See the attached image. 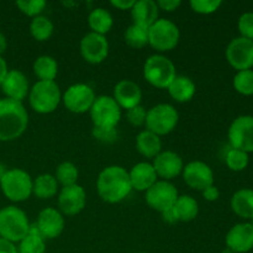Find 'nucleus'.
Here are the masks:
<instances>
[{"mask_svg": "<svg viewBox=\"0 0 253 253\" xmlns=\"http://www.w3.org/2000/svg\"><path fill=\"white\" fill-rule=\"evenodd\" d=\"M96 190L103 202L109 204L123 202L132 190L128 172L121 166L104 168L96 179Z\"/></svg>", "mask_w": 253, "mask_h": 253, "instance_id": "nucleus-1", "label": "nucleus"}, {"mask_svg": "<svg viewBox=\"0 0 253 253\" xmlns=\"http://www.w3.org/2000/svg\"><path fill=\"white\" fill-rule=\"evenodd\" d=\"M29 125V114L21 101L0 99V141H14L24 135Z\"/></svg>", "mask_w": 253, "mask_h": 253, "instance_id": "nucleus-2", "label": "nucleus"}, {"mask_svg": "<svg viewBox=\"0 0 253 253\" xmlns=\"http://www.w3.org/2000/svg\"><path fill=\"white\" fill-rule=\"evenodd\" d=\"M30 221L26 212L20 208L9 205L0 209V237L7 241L20 242L30 230Z\"/></svg>", "mask_w": 253, "mask_h": 253, "instance_id": "nucleus-3", "label": "nucleus"}, {"mask_svg": "<svg viewBox=\"0 0 253 253\" xmlns=\"http://www.w3.org/2000/svg\"><path fill=\"white\" fill-rule=\"evenodd\" d=\"M62 101L61 89L54 81H39L29 91L30 106L39 114H51Z\"/></svg>", "mask_w": 253, "mask_h": 253, "instance_id": "nucleus-4", "label": "nucleus"}, {"mask_svg": "<svg viewBox=\"0 0 253 253\" xmlns=\"http://www.w3.org/2000/svg\"><path fill=\"white\" fill-rule=\"evenodd\" d=\"M31 175L20 168H11L0 179V188L5 197L14 203L25 202L32 194Z\"/></svg>", "mask_w": 253, "mask_h": 253, "instance_id": "nucleus-5", "label": "nucleus"}, {"mask_svg": "<svg viewBox=\"0 0 253 253\" xmlns=\"http://www.w3.org/2000/svg\"><path fill=\"white\" fill-rule=\"evenodd\" d=\"M143 77L151 85L166 89L177 77V71L174 63L169 58L163 54H152L146 59Z\"/></svg>", "mask_w": 253, "mask_h": 253, "instance_id": "nucleus-6", "label": "nucleus"}, {"mask_svg": "<svg viewBox=\"0 0 253 253\" xmlns=\"http://www.w3.org/2000/svg\"><path fill=\"white\" fill-rule=\"evenodd\" d=\"M179 114L177 109L167 103L157 104L147 110L146 116V130L156 133L157 136H165L172 132L178 125Z\"/></svg>", "mask_w": 253, "mask_h": 253, "instance_id": "nucleus-7", "label": "nucleus"}, {"mask_svg": "<svg viewBox=\"0 0 253 253\" xmlns=\"http://www.w3.org/2000/svg\"><path fill=\"white\" fill-rule=\"evenodd\" d=\"M179 39V29L168 19H158L152 26L148 27V44L160 52L175 48Z\"/></svg>", "mask_w": 253, "mask_h": 253, "instance_id": "nucleus-8", "label": "nucleus"}, {"mask_svg": "<svg viewBox=\"0 0 253 253\" xmlns=\"http://www.w3.org/2000/svg\"><path fill=\"white\" fill-rule=\"evenodd\" d=\"M89 113L94 127L114 128L121 120V108L115 99L109 95L96 96Z\"/></svg>", "mask_w": 253, "mask_h": 253, "instance_id": "nucleus-9", "label": "nucleus"}, {"mask_svg": "<svg viewBox=\"0 0 253 253\" xmlns=\"http://www.w3.org/2000/svg\"><path fill=\"white\" fill-rule=\"evenodd\" d=\"M145 193V199L148 207L158 212L172 209L179 197L177 188L168 180H157Z\"/></svg>", "mask_w": 253, "mask_h": 253, "instance_id": "nucleus-10", "label": "nucleus"}, {"mask_svg": "<svg viewBox=\"0 0 253 253\" xmlns=\"http://www.w3.org/2000/svg\"><path fill=\"white\" fill-rule=\"evenodd\" d=\"M95 98V93L90 85L77 83L64 91L62 95V101L71 113L84 114L90 110Z\"/></svg>", "mask_w": 253, "mask_h": 253, "instance_id": "nucleus-11", "label": "nucleus"}, {"mask_svg": "<svg viewBox=\"0 0 253 253\" xmlns=\"http://www.w3.org/2000/svg\"><path fill=\"white\" fill-rule=\"evenodd\" d=\"M229 140L232 148L253 152V116L242 115L235 119L229 128Z\"/></svg>", "mask_w": 253, "mask_h": 253, "instance_id": "nucleus-12", "label": "nucleus"}, {"mask_svg": "<svg viewBox=\"0 0 253 253\" xmlns=\"http://www.w3.org/2000/svg\"><path fill=\"white\" fill-rule=\"evenodd\" d=\"M226 59L237 71L253 67V40L240 36L232 40L226 48Z\"/></svg>", "mask_w": 253, "mask_h": 253, "instance_id": "nucleus-13", "label": "nucleus"}, {"mask_svg": "<svg viewBox=\"0 0 253 253\" xmlns=\"http://www.w3.org/2000/svg\"><path fill=\"white\" fill-rule=\"evenodd\" d=\"M79 48L84 61L90 64H99L108 57L109 42L103 35L89 32L81 40Z\"/></svg>", "mask_w": 253, "mask_h": 253, "instance_id": "nucleus-14", "label": "nucleus"}, {"mask_svg": "<svg viewBox=\"0 0 253 253\" xmlns=\"http://www.w3.org/2000/svg\"><path fill=\"white\" fill-rule=\"evenodd\" d=\"M183 180L189 188L203 190L214 184V172L209 165L202 161H193L183 168Z\"/></svg>", "mask_w": 253, "mask_h": 253, "instance_id": "nucleus-15", "label": "nucleus"}, {"mask_svg": "<svg viewBox=\"0 0 253 253\" xmlns=\"http://www.w3.org/2000/svg\"><path fill=\"white\" fill-rule=\"evenodd\" d=\"M86 194L82 185L73 184L63 187L58 194V208L61 214L73 216L85 208Z\"/></svg>", "mask_w": 253, "mask_h": 253, "instance_id": "nucleus-16", "label": "nucleus"}, {"mask_svg": "<svg viewBox=\"0 0 253 253\" xmlns=\"http://www.w3.org/2000/svg\"><path fill=\"white\" fill-rule=\"evenodd\" d=\"M36 227L44 240L57 239L64 230V217L54 208H44L39 214Z\"/></svg>", "mask_w": 253, "mask_h": 253, "instance_id": "nucleus-17", "label": "nucleus"}, {"mask_svg": "<svg viewBox=\"0 0 253 253\" xmlns=\"http://www.w3.org/2000/svg\"><path fill=\"white\" fill-rule=\"evenodd\" d=\"M157 177L163 180L174 179L183 172L184 163L182 157L173 151H162L153 158L152 163Z\"/></svg>", "mask_w": 253, "mask_h": 253, "instance_id": "nucleus-18", "label": "nucleus"}, {"mask_svg": "<svg viewBox=\"0 0 253 253\" xmlns=\"http://www.w3.org/2000/svg\"><path fill=\"white\" fill-rule=\"evenodd\" d=\"M113 98L121 109L128 110L140 105L142 100V90L140 85L130 79H123L114 86Z\"/></svg>", "mask_w": 253, "mask_h": 253, "instance_id": "nucleus-19", "label": "nucleus"}, {"mask_svg": "<svg viewBox=\"0 0 253 253\" xmlns=\"http://www.w3.org/2000/svg\"><path fill=\"white\" fill-rule=\"evenodd\" d=\"M227 249L236 253H246L253 249V227L249 222L235 225L227 232L226 239Z\"/></svg>", "mask_w": 253, "mask_h": 253, "instance_id": "nucleus-20", "label": "nucleus"}, {"mask_svg": "<svg viewBox=\"0 0 253 253\" xmlns=\"http://www.w3.org/2000/svg\"><path fill=\"white\" fill-rule=\"evenodd\" d=\"M0 86H1L2 93L5 94V98L21 101V103L29 95L30 91L27 77L19 69H11L7 72L6 77Z\"/></svg>", "mask_w": 253, "mask_h": 253, "instance_id": "nucleus-21", "label": "nucleus"}, {"mask_svg": "<svg viewBox=\"0 0 253 253\" xmlns=\"http://www.w3.org/2000/svg\"><path fill=\"white\" fill-rule=\"evenodd\" d=\"M128 177L131 187L137 192H147L158 180L155 168L147 162H140L133 166L128 172Z\"/></svg>", "mask_w": 253, "mask_h": 253, "instance_id": "nucleus-22", "label": "nucleus"}, {"mask_svg": "<svg viewBox=\"0 0 253 253\" xmlns=\"http://www.w3.org/2000/svg\"><path fill=\"white\" fill-rule=\"evenodd\" d=\"M158 12L160 7L153 0H137L131 9V16L133 24L148 29L158 20Z\"/></svg>", "mask_w": 253, "mask_h": 253, "instance_id": "nucleus-23", "label": "nucleus"}, {"mask_svg": "<svg viewBox=\"0 0 253 253\" xmlns=\"http://www.w3.org/2000/svg\"><path fill=\"white\" fill-rule=\"evenodd\" d=\"M168 93L173 100L178 103H187L193 99L197 91L195 83L185 76H177L168 86Z\"/></svg>", "mask_w": 253, "mask_h": 253, "instance_id": "nucleus-24", "label": "nucleus"}, {"mask_svg": "<svg viewBox=\"0 0 253 253\" xmlns=\"http://www.w3.org/2000/svg\"><path fill=\"white\" fill-rule=\"evenodd\" d=\"M136 148L143 157L155 158L158 153L162 152V141L156 133L143 130L136 136Z\"/></svg>", "mask_w": 253, "mask_h": 253, "instance_id": "nucleus-25", "label": "nucleus"}, {"mask_svg": "<svg viewBox=\"0 0 253 253\" xmlns=\"http://www.w3.org/2000/svg\"><path fill=\"white\" fill-rule=\"evenodd\" d=\"M231 209L236 215L244 219L253 217V190L240 189L232 195Z\"/></svg>", "mask_w": 253, "mask_h": 253, "instance_id": "nucleus-26", "label": "nucleus"}, {"mask_svg": "<svg viewBox=\"0 0 253 253\" xmlns=\"http://www.w3.org/2000/svg\"><path fill=\"white\" fill-rule=\"evenodd\" d=\"M58 193V182L56 177L48 173L40 174L32 183V194L39 199H51Z\"/></svg>", "mask_w": 253, "mask_h": 253, "instance_id": "nucleus-27", "label": "nucleus"}, {"mask_svg": "<svg viewBox=\"0 0 253 253\" xmlns=\"http://www.w3.org/2000/svg\"><path fill=\"white\" fill-rule=\"evenodd\" d=\"M88 25L91 29V32L105 36L113 27L114 20L108 10L104 7H95L89 12Z\"/></svg>", "mask_w": 253, "mask_h": 253, "instance_id": "nucleus-28", "label": "nucleus"}, {"mask_svg": "<svg viewBox=\"0 0 253 253\" xmlns=\"http://www.w3.org/2000/svg\"><path fill=\"white\" fill-rule=\"evenodd\" d=\"M178 221L189 222L195 220L199 214V205L198 202L190 195H179L173 207Z\"/></svg>", "mask_w": 253, "mask_h": 253, "instance_id": "nucleus-29", "label": "nucleus"}, {"mask_svg": "<svg viewBox=\"0 0 253 253\" xmlns=\"http://www.w3.org/2000/svg\"><path fill=\"white\" fill-rule=\"evenodd\" d=\"M32 69H34L35 76L40 81L52 82L56 79L57 74H58V63L53 57L43 54L35 59Z\"/></svg>", "mask_w": 253, "mask_h": 253, "instance_id": "nucleus-30", "label": "nucleus"}, {"mask_svg": "<svg viewBox=\"0 0 253 253\" xmlns=\"http://www.w3.org/2000/svg\"><path fill=\"white\" fill-rule=\"evenodd\" d=\"M19 253H46V242L40 235L36 225H31L29 234L19 242Z\"/></svg>", "mask_w": 253, "mask_h": 253, "instance_id": "nucleus-31", "label": "nucleus"}, {"mask_svg": "<svg viewBox=\"0 0 253 253\" xmlns=\"http://www.w3.org/2000/svg\"><path fill=\"white\" fill-rule=\"evenodd\" d=\"M53 30L54 26L52 21L43 15L34 17L30 24V34L35 40L40 42L47 41L53 35Z\"/></svg>", "mask_w": 253, "mask_h": 253, "instance_id": "nucleus-32", "label": "nucleus"}, {"mask_svg": "<svg viewBox=\"0 0 253 253\" xmlns=\"http://www.w3.org/2000/svg\"><path fill=\"white\" fill-rule=\"evenodd\" d=\"M124 39H125L127 46L136 49L142 48L148 44V29L140 26V25L132 24L126 29Z\"/></svg>", "mask_w": 253, "mask_h": 253, "instance_id": "nucleus-33", "label": "nucleus"}, {"mask_svg": "<svg viewBox=\"0 0 253 253\" xmlns=\"http://www.w3.org/2000/svg\"><path fill=\"white\" fill-rule=\"evenodd\" d=\"M56 179L58 184L63 187L77 184V180L79 177V170L77 166L72 162H62L56 169Z\"/></svg>", "mask_w": 253, "mask_h": 253, "instance_id": "nucleus-34", "label": "nucleus"}, {"mask_svg": "<svg viewBox=\"0 0 253 253\" xmlns=\"http://www.w3.org/2000/svg\"><path fill=\"white\" fill-rule=\"evenodd\" d=\"M225 162L231 170L241 172L249 166V153L231 147L225 156Z\"/></svg>", "mask_w": 253, "mask_h": 253, "instance_id": "nucleus-35", "label": "nucleus"}, {"mask_svg": "<svg viewBox=\"0 0 253 253\" xmlns=\"http://www.w3.org/2000/svg\"><path fill=\"white\" fill-rule=\"evenodd\" d=\"M234 86L239 93L244 95H252L253 94V71H239L234 77Z\"/></svg>", "mask_w": 253, "mask_h": 253, "instance_id": "nucleus-36", "label": "nucleus"}, {"mask_svg": "<svg viewBox=\"0 0 253 253\" xmlns=\"http://www.w3.org/2000/svg\"><path fill=\"white\" fill-rule=\"evenodd\" d=\"M16 6L21 12L30 17H36L41 15L43 9L46 7V1L43 0H17Z\"/></svg>", "mask_w": 253, "mask_h": 253, "instance_id": "nucleus-37", "label": "nucleus"}, {"mask_svg": "<svg viewBox=\"0 0 253 253\" xmlns=\"http://www.w3.org/2000/svg\"><path fill=\"white\" fill-rule=\"evenodd\" d=\"M221 0H192L189 2L193 11L203 15L212 14L221 6Z\"/></svg>", "mask_w": 253, "mask_h": 253, "instance_id": "nucleus-38", "label": "nucleus"}, {"mask_svg": "<svg viewBox=\"0 0 253 253\" xmlns=\"http://www.w3.org/2000/svg\"><path fill=\"white\" fill-rule=\"evenodd\" d=\"M91 135L96 141H100L103 143H114L118 141L119 132L116 127L114 128H104V127H93Z\"/></svg>", "mask_w": 253, "mask_h": 253, "instance_id": "nucleus-39", "label": "nucleus"}, {"mask_svg": "<svg viewBox=\"0 0 253 253\" xmlns=\"http://www.w3.org/2000/svg\"><path fill=\"white\" fill-rule=\"evenodd\" d=\"M146 116H147V110L142 105H137L135 108H131L126 110V119L132 126H142L146 123Z\"/></svg>", "mask_w": 253, "mask_h": 253, "instance_id": "nucleus-40", "label": "nucleus"}, {"mask_svg": "<svg viewBox=\"0 0 253 253\" xmlns=\"http://www.w3.org/2000/svg\"><path fill=\"white\" fill-rule=\"evenodd\" d=\"M239 30L242 37L253 40V12H245L240 16Z\"/></svg>", "mask_w": 253, "mask_h": 253, "instance_id": "nucleus-41", "label": "nucleus"}, {"mask_svg": "<svg viewBox=\"0 0 253 253\" xmlns=\"http://www.w3.org/2000/svg\"><path fill=\"white\" fill-rule=\"evenodd\" d=\"M157 2L158 7L162 10H166V11H175L178 7L182 5V1L180 0H158Z\"/></svg>", "mask_w": 253, "mask_h": 253, "instance_id": "nucleus-42", "label": "nucleus"}, {"mask_svg": "<svg viewBox=\"0 0 253 253\" xmlns=\"http://www.w3.org/2000/svg\"><path fill=\"white\" fill-rule=\"evenodd\" d=\"M202 193L204 199L208 200V202H216V200L220 198V190L217 189V187H215L214 184L205 188Z\"/></svg>", "mask_w": 253, "mask_h": 253, "instance_id": "nucleus-43", "label": "nucleus"}, {"mask_svg": "<svg viewBox=\"0 0 253 253\" xmlns=\"http://www.w3.org/2000/svg\"><path fill=\"white\" fill-rule=\"evenodd\" d=\"M0 253H19L15 244L0 237Z\"/></svg>", "mask_w": 253, "mask_h": 253, "instance_id": "nucleus-44", "label": "nucleus"}, {"mask_svg": "<svg viewBox=\"0 0 253 253\" xmlns=\"http://www.w3.org/2000/svg\"><path fill=\"white\" fill-rule=\"evenodd\" d=\"M135 0H113L111 5L120 10H131L132 9Z\"/></svg>", "mask_w": 253, "mask_h": 253, "instance_id": "nucleus-45", "label": "nucleus"}, {"mask_svg": "<svg viewBox=\"0 0 253 253\" xmlns=\"http://www.w3.org/2000/svg\"><path fill=\"white\" fill-rule=\"evenodd\" d=\"M161 215H162L163 221L167 222V224H175V222H179L178 221L177 215H175L174 210H173V208L172 209H168V210H166V211L161 212Z\"/></svg>", "mask_w": 253, "mask_h": 253, "instance_id": "nucleus-46", "label": "nucleus"}, {"mask_svg": "<svg viewBox=\"0 0 253 253\" xmlns=\"http://www.w3.org/2000/svg\"><path fill=\"white\" fill-rule=\"evenodd\" d=\"M7 72H9V68H7L6 61L2 58V56H0V85H1V83L4 82Z\"/></svg>", "mask_w": 253, "mask_h": 253, "instance_id": "nucleus-47", "label": "nucleus"}, {"mask_svg": "<svg viewBox=\"0 0 253 253\" xmlns=\"http://www.w3.org/2000/svg\"><path fill=\"white\" fill-rule=\"evenodd\" d=\"M7 48V40L2 32H0V56L6 51Z\"/></svg>", "mask_w": 253, "mask_h": 253, "instance_id": "nucleus-48", "label": "nucleus"}, {"mask_svg": "<svg viewBox=\"0 0 253 253\" xmlns=\"http://www.w3.org/2000/svg\"><path fill=\"white\" fill-rule=\"evenodd\" d=\"M6 170H7V169H6V168H5V166L0 163V179H1L2 175L5 174V172H6Z\"/></svg>", "mask_w": 253, "mask_h": 253, "instance_id": "nucleus-49", "label": "nucleus"}, {"mask_svg": "<svg viewBox=\"0 0 253 253\" xmlns=\"http://www.w3.org/2000/svg\"><path fill=\"white\" fill-rule=\"evenodd\" d=\"M221 253H236V252H234L232 250H230V249H225Z\"/></svg>", "mask_w": 253, "mask_h": 253, "instance_id": "nucleus-50", "label": "nucleus"}, {"mask_svg": "<svg viewBox=\"0 0 253 253\" xmlns=\"http://www.w3.org/2000/svg\"><path fill=\"white\" fill-rule=\"evenodd\" d=\"M250 224H251V225H252V227H253V217L251 219V222H250Z\"/></svg>", "mask_w": 253, "mask_h": 253, "instance_id": "nucleus-51", "label": "nucleus"}, {"mask_svg": "<svg viewBox=\"0 0 253 253\" xmlns=\"http://www.w3.org/2000/svg\"><path fill=\"white\" fill-rule=\"evenodd\" d=\"M138 253H146V252H138Z\"/></svg>", "mask_w": 253, "mask_h": 253, "instance_id": "nucleus-52", "label": "nucleus"}]
</instances>
